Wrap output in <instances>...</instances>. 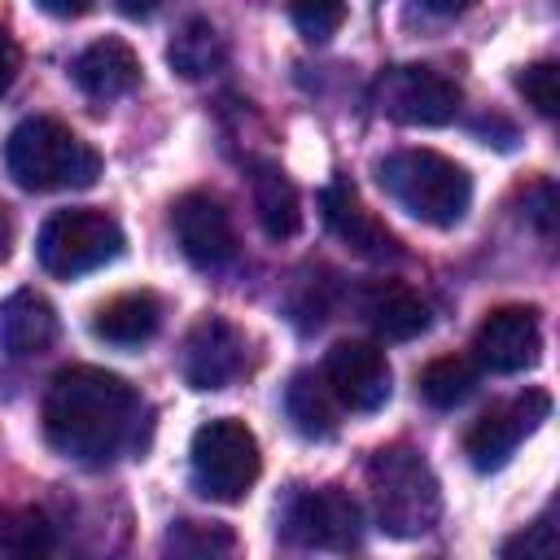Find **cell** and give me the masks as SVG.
I'll return each instance as SVG.
<instances>
[{
  "label": "cell",
  "instance_id": "obj_1",
  "mask_svg": "<svg viewBox=\"0 0 560 560\" xmlns=\"http://www.w3.org/2000/svg\"><path fill=\"white\" fill-rule=\"evenodd\" d=\"M136 424V389L105 368H61L44 394V433L52 451L79 464H101L122 451Z\"/></svg>",
  "mask_w": 560,
  "mask_h": 560
},
{
  "label": "cell",
  "instance_id": "obj_2",
  "mask_svg": "<svg viewBox=\"0 0 560 560\" xmlns=\"http://www.w3.org/2000/svg\"><path fill=\"white\" fill-rule=\"evenodd\" d=\"M4 171L26 192H66L92 188L101 175V158L57 118H26L4 140Z\"/></svg>",
  "mask_w": 560,
  "mask_h": 560
},
{
  "label": "cell",
  "instance_id": "obj_3",
  "mask_svg": "<svg viewBox=\"0 0 560 560\" xmlns=\"http://www.w3.org/2000/svg\"><path fill=\"white\" fill-rule=\"evenodd\" d=\"M381 188L420 223L455 228L472 206V179L459 162L433 149H398L376 166Z\"/></svg>",
  "mask_w": 560,
  "mask_h": 560
},
{
  "label": "cell",
  "instance_id": "obj_4",
  "mask_svg": "<svg viewBox=\"0 0 560 560\" xmlns=\"http://www.w3.org/2000/svg\"><path fill=\"white\" fill-rule=\"evenodd\" d=\"M368 490L376 525L389 538H420L442 516V490L433 468L411 446H381L368 459Z\"/></svg>",
  "mask_w": 560,
  "mask_h": 560
},
{
  "label": "cell",
  "instance_id": "obj_5",
  "mask_svg": "<svg viewBox=\"0 0 560 560\" xmlns=\"http://www.w3.org/2000/svg\"><path fill=\"white\" fill-rule=\"evenodd\" d=\"M188 468H192V490L201 499L241 503L262 472V451H258V438L241 420L223 416L192 433Z\"/></svg>",
  "mask_w": 560,
  "mask_h": 560
},
{
  "label": "cell",
  "instance_id": "obj_6",
  "mask_svg": "<svg viewBox=\"0 0 560 560\" xmlns=\"http://www.w3.org/2000/svg\"><path fill=\"white\" fill-rule=\"evenodd\" d=\"M122 228L114 214L96 210V206H74V210H57L44 228H39V267L48 276L74 280L88 276L105 262H114L122 254Z\"/></svg>",
  "mask_w": 560,
  "mask_h": 560
},
{
  "label": "cell",
  "instance_id": "obj_7",
  "mask_svg": "<svg viewBox=\"0 0 560 560\" xmlns=\"http://www.w3.org/2000/svg\"><path fill=\"white\" fill-rule=\"evenodd\" d=\"M459 83L433 66H389L376 79V105L402 127H446L459 114Z\"/></svg>",
  "mask_w": 560,
  "mask_h": 560
},
{
  "label": "cell",
  "instance_id": "obj_8",
  "mask_svg": "<svg viewBox=\"0 0 560 560\" xmlns=\"http://www.w3.org/2000/svg\"><path fill=\"white\" fill-rule=\"evenodd\" d=\"M324 381L332 389V398L350 411H381L389 402V389H394V372H389V359L376 341H337L328 354H324Z\"/></svg>",
  "mask_w": 560,
  "mask_h": 560
},
{
  "label": "cell",
  "instance_id": "obj_9",
  "mask_svg": "<svg viewBox=\"0 0 560 560\" xmlns=\"http://www.w3.org/2000/svg\"><path fill=\"white\" fill-rule=\"evenodd\" d=\"M284 538L298 547H324V551H346L359 542V508L350 494L337 486L324 490H298L284 503Z\"/></svg>",
  "mask_w": 560,
  "mask_h": 560
},
{
  "label": "cell",
  "instance_id": "obj_10",
  "mask_svg": "<svg viewBox=\"0 0 560 560\" xmlns=\"http://www.w3.org/2000/svg\"><path fill=\"white\" fill-rule=\"evenodd\" d=\"M547 411H551V398H547L542 389H529V394L516 398V402L490 407V411L477 416L472 429L464 433V455H468V464H472L477 472L503 468V464L512 459L516 442H521L525 433H534V429L547 420Z\"/></svg>",
  "mask_w": 560,
  "mask_h": 560
},
{
  "label": "cell",
  "instance_id": "obj_11",
  "mask_svg": "<svg viewBox=\"0 0 560 560\" xmlns=\"http://www.w3.org/2000/svg\"><path fill=\"white\" fill-rule=\"evenodd\" d=\"M171 228L184 249V258L201 271H219L236 258V228L219 197L210 192H184L171 206Z\"/></svg>",
  "mask_w": 560,
  "mask_h": 560
},
{
  "label": "cell",
  "instance_id": "obj_12",
  "mask_svg": "<svg viewBox=\"0 0 560 560\" xmlns=\"http://www.w3.org/2000/svg\"><path fill=\"white\" fill-rule=\"evenodd\" d=\"M472 354L486 372L512 376L538 363L542 354V328H538V311L534 306H499L481 319L477 337H472Z\"/></svg>",
  "mask_w": 560,
  "mask_h": 560
},
{
  "label": "cell",
  "instance_id": "obj_13",
  "mask_svg": "<svg viewBox=\"0 0 560 560\" xmlns=\"http://www.w3.org/2000/svg\"><path fill=\"white\" fill-rule=\"evenodd\" d=\"M245 363V337L223 319V315H206L192 324V332L184 337V354H179V372L192 389H223L236 381Z\"/></svg>",
  "mask_w": 560,
  "mask_h": 560
},
{
  "label": "cell",
  "instance_id": "obj_14",
  "mask_svg": "<svg viewBox=\"0 0 560 560\" xmlns=\"http://www.w3.org/2000/svg\"><path fill=\"white\" fill-rule=\"evenodd\" d=\"M319 210H324V223L332 228V236L341 245H350L359 258H372V262H389V258H402V245L398 236L363 206V197L354 192V184L337 179L319 192Z\"/></svg>",
  "mask_w": 560,
  "mask_h": 560
},
{
  "label": "cell",
  "instance_id": "obj_15",
  "mask_svg": "<svg viewBox=\"0 0 560 560\" xmlns=\"http://www.w3.org/2000/svg\"><path fill=\"white\" fill-rule=\"evenodd\" d=\"M70 74H74V83H79L92 101H118V96H127V92L140 83V57H136V48H131L127 39L105 35V39L88 44V48L74 57Z\"/></svg>",
  "mask_w": 560,
  "mask_h": 560
},
{
  "label": "cell",
  "instance_id": "obj_16",
  "mask_svg": "<svg viewBox=\"0 0 560 560\" xmlns=\"http://www.w3.org/2000/svg\"><path fill=\"white\" fill-rule=\"evenodd\" d=\"M57 341V311L44 293L18 289L0 306V350L9 359H35Z\"/></svg>",
  "mask_w": 560,
  "mask_h": 560
},
{
  "label": "cell",
  "instance_id": "obj_17",
  "mask_svg": "<svg viewBox=\"0 0 560 560\" xmlns=\"http://www.w3.org/2000/svg\"><path fill=\"white\" fill-rule=\"evenodd\" d=\"M359 311L372 324V332L385 337V341H411V337H420L429 328L424 298L402 280H372L359 293Z\"/></svg>",
  "mask_w": 560,
  "mask_h": 560
},
{
  "label": "cell",
  "instance_id": "obj_18",
  "mask_svg": "<svg viewBox=\"0 0 560 560\" xmlns=\"http://www.w3.org/2000/svg\"><path fill=\"white\" fill-rule=\"evenodd\" d=\"M162 328V298L149 289L118 293L92 315V332L109 346H144Z\"/></svg>",
  "mask_w": 560,
  "mask_h": 560
},
{
  "label": "cell",
  "instance_id": "obj_19",
  "mask_svg": "<svg viewBox=\"0 0 560 560\" xmlns=\"http://www.w3.org/2000/svg\"><path fill=\"white\" fill-rule=\"evenodd\" d=\"M249 188H254V214H258L262 232L271 241L298 236V228H302V201H298L293 179L276 162H258L254 175H249Z\"/></svg>",
  "mask_w": 560,
  "mask_h": 560
},
{
  "label": "cell",
  "instance_id": "obj_20",
  "mask_svg": "<svg viewBox=\"0 0 560 560\" xmlns=\"http://www.w3.org/2000/svg\"><path fill=\"white\" fill-rule=\"evenodd\" d=\"M166 61L179 79H210L214 70H223L228 61V48H223V35L214 31V22L206 18H188L175 39L166 44Z\"/></svg>",
  "mask_w": 560,
  "mask_h": 560
},
{
  "label": "cell",
  "instance_id": "obj_21",
  "mask_svg": "<svg viewBox=\"0 0 560 560\" xmlns=\"http://www.w3.org/2000/svg\"><path fill=\"white\" fill-rule=\"evenodd\" d=\"M284 411L302 438H332L337 433V398L324 372H298L284 389Z\"/></svg>",
  "mask_w": 560,
  "mask_h": 560
},
{
  "label": "cell",
  "instance_id": "obj_22",
  "mask_svg": "<svg viewBox=\"0 0 560 560\" xmlns=\"http://www.w3.org/2000/svg\"><path fill=\"white\" fill-rule=\"evenodd\" d=\"M472 389H477V368H472V359H464V354H442V359H433V363L420 372V394H424V402L438 407V411L459 407Z\"/></svg>",
  "mask_w": 560,
  "mask_h": 560
},
{
  "label": "cell",
  "instance_id": "obj_23",
  "mask_svg": "<svg viewBox=\"0 0 560 560\" xmlns=\"http://www.w3.org/2000/svg\"><path fill=\"white\" fill-rule=\"evenodd\" d=\"M0 551L9 556H48L52 525L39 508H0Z\"/></svg>",
  "mask_w": 560,
  "mask_h": 560
},
{
  "label": "cell",
  "instance_id": "obj_24",
  "mask_svg": "<svg viewBox=\"0 0 560 560\" xmlns=\"http://www.w3.org/2000/svg\"><path fill=\"white\" fill-rule=\"evenodd\" d=\"M232 547H236V534L214 521H179L166 534V551H175V556H214V551H232Z\"/></svg>",
  "mask_w": 560,
  "mask_h": 560
},
{
  "label": "cell",
  "instance_id": "obj_25",
  "mask_svg": "<svg viewBox=\"0 0 560 560\" xmlns=\"http://www.w3.org/2000/svg\"><path fill=\"white\" fill-rule=\"evenodd\" d=\"M289 18L293 26L311 39V44H324L341 31L346 22V0H289Z\"/></svg>",
  "mask_w": 560,
  "mask_h": 560
},
{
  "label": "cell",
  "instance_id": "obj_26",
  "mask_svg": "<svg viewBox=\"0 0 560 560\" xmlns=\"http://www.w3.org/2000/svg\"><path fill=\"white\" fill-rule=\"evenodd\" d=\"M516 88H521V96L542 114V118H551L560 105V88H556V61H534V66H525L521 74H516Z\"/></svg>",
  "mask_w": 560,
  "mask_h": 560
},
{
  "label": "cell",
  "instance_id": "obj_27",
  "mask_svg": "<svg viewBox=\"0 0 560 560\" xmlns=\"http://www.w3.org/2000/svg\"><path fill=\"white\" fill-rule=\"evenodd\" d=\"M551 547H556V534H551V521L542 516V521H534L525 534L508 538V542H503V556H547Z\"/></svg>",
  "mask_w": 560,
  "mask_h": 560
},
{
  "label": "cell",
  "instance_id": "obj_28",
  "mask_svg": "<svg viewBox=\"0 0 560 560\" xmlns=\"http://www.w3.org/2000/svg\"><path fill=\"white\" fill-rule=\"evenodd\" d=\"M18 44H13V35L0 26V96L13 88V79H18Z\"/></svg>",
  "mask_w": 560,
  "mask_h": 560
},
{
  "label": "cell",
  "instance_id": "obj_29",
  "mask_svg": "<svg viewBox=\"0 0 560 560\" xmlns=\"http://www.w3.org/2000/svg\"><path fill=\"white\" fill-rule=\"evenodd\" d=\"M48 18H61V22H70V18H83V13H92V4L96 0H35Z\"/></svg>",
  "mask_w": 560,
  "mask_h": 560
},
{
  "label": "cell",
  "instance_id": "obj_30",
  "mask_svg": "<svg viewBox=\"0 0 560 560\" xmlns=\"http://www.w3.org/2000/svg\"><path fill=\"white\" fill-rule=\"evenodd\" d=\"M162 4H166V0H118V9H122L127 18H153Z\"/></svg>",
  "mask_w": 560,
  "mask_h": 560
},
{
  "label": "cell",
  "instance_id": "obj_31",
  "mask_svg": "<svg viewBox=\"0 0 560 560\" xmlns=\"http://www.w3.org/2000/svg\"><path fill=\"white\" fill-rule=\"evenodd\" d=\"M9 249H13V214L9 206H0V262L9 258Z\"/></svg>",
  "mask_w": 560,
  "mask_h": 560
},
{
  "label": "cell",
  "instance_id": "obj_32",
  "mask_svg": "<svg viewBox=\"0 0 560 560\" xmlns=\"http://www.w3.org/2000/svg\"><path fill=\"white\" fill-rule=\"evenodd\" d=\"M477 0H424V9H433V13H442V18H455V13H464V9H472Z\"/></svg>",
  "mask_w": 560,
  "mask_h": 560
}]
</instances>
